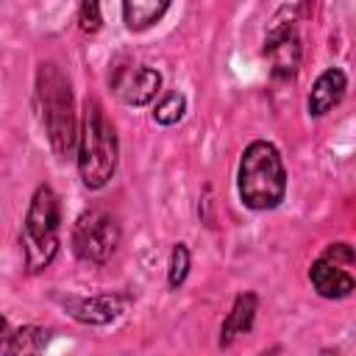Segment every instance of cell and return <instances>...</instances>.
<instances>
[{"mask_svg": "<svg viewBox=\"0 0 356 356\" xmlns=\"http://www.w3.org/2000/svg\"><path fill=\"white\" fill-rule=\"evenodd\" d=\"M286 170L281 153L270 142H250L239 161V197L248 209L267 211L284 200Z\"/></svg>", "mask_w": 356, "mask_h": 356, "instance_id": "cell-1", "label": "cell"}, {"mask_svg": "<svg viewBox=\"0 0 356 356\" xmlns=\"http://www.w3.org/2000/svg\"><path fill=\"white\" fill-rule=\"evenodd\" d=\"M117 170V134L100 103L86 100L81 136H78V172L83 186L100 189Z\"/></svg>", "mask_w": 356, "mask_h": 356, "instance_id": "cell-2", "label": "cell"}, {"mask_svg": "<svg viewBox=\"0 0 356 356\" xmlns=\"http://www.w3.org/2000/svg\"><path fill=\"white\" fill-rule=\"evenodd\" d=\"M36 97L42 108V122L47 131V139L58 156H70L78 134H75V108H72V92L70 81L56 64H42L36 72Z\"/></svg>", "mask_w": 356, "mask_h": 356, "instance_id": "cell-3", "label": "cell"}, {"mask_svg": "<svg viewBox=\"0 0 356 356\" xmlns=\"http://www.w3.org/2000/svg\"><path fill=\"white\" fill-rule=\"evenodd\" d=\"M58 197L50 186H39L31 197L25 225H22V250H25V264L31 273L44 270L56 250H58Z\"/></svg>", "mask_w": 356, "mask_h": 356, "instance_id": "cell-4", "label": "cell"}, {"mask_svg": "<svg viewBox=\"0 0 356 356\" xmlns=\"http://www.w3.org/2000/svg\"><path fill=\"white\" fill-rule=\"evenodd\" d=\"M120 245V225L117 220L103 209L83 211L72 225V250L78 259L103 264L111 259V253Z\"/></svg>", "mask_w": 356, "mask_h": 356, "instance_id": "cell-5", "label": "cell"}, {"mask_svg": "<svg viewBox=\"0 0 356 356\" xmlns=\"http://www.w3.org/2000/svg\"><path fill=\"white\" fill-rule=\"evenodd\" d=\"M264 56L270 61L273 78H292L300 67V36L292 25V19H281V14L273 19L267 39H264Z\"/></svg>", "mask_w": 356, "mask_h": 356, "instance_id": "cell-6", "label": "cell"}, {"mask_svg": "<svg viewBox=\"0 0 356 356\" xmlns=\"http://www.w3.org/2000/svg\"><path fill=\"white\" fill-rule=\"evenodd\" d=\"M114 86H117V95L128 106H145L156 97L161 86V75L153 67H128L117 75Z\"/></svg>", "mask_w": 356, "mask_h": 356, "instance_id": "cell-7", "label": "cell"}, {"mask_svg": "<svg viewBox=\"0 0 356 356\" xmlns=\"http://www.w3.org/2000/svg\"><path fill=\"white\" fill-rule=\"evenodd\" d=\"M67 312L86 325H106L122 312V298L117 295H95V298H70L64 300Z\"/></svg>", "mask_w": 356, "mask_h": 356, "instance_id": "cell-8", "label": "cell"}, {"mask_svg": "<svg viewBox=\"0 0 356 356\" xmlns=\"http://www.w3.org/2000/svg\"><path fill=\"white\" fill-rule=\"evenodd\" d=\"M309 278H312V286L317 289V295L328 298V300H339V298H348L356 286L353 275L345 273L339 264L328 261V259H317L309 270Z\"/></svg>", "mask_w": 356, "mask_h": 356, "instance_id": "cell-9", "label": "cell"}, {"mask_svg": "<svg viewBox=\"0 0 356 356\" xmlns=\"http://www.w3.org/2000/svg\"><path fill=\"white\" fill-rule=\"evenodd\" d=\"M345 89H348V78H345L342 70L331 67V70L320 72L314 86H312V95H309V114L312 117L328 114L345 97Z\"/></svg>", "mask_w": 356, "mask_h": 356, "instance_id": "cell-10", "label": "cell"}, {"mask_svg": "<svg viewBox=\"0 0 356 356\" xmlns=\"http://www.w3.org/2000/svg\"><path fill=\"white\" fill-rule=\"evenodd\" d=\"M47 345V331L36 325H19L8 328V320H3V350L0 356H39Z\"/></svg>", "mask_w": 356, "mask_h": 356, "instance_id": "cell-11", "label": "cell"}, {"mask_svg": "<svg viewBox=\"0 0 356 356\" xmlns=\"http://www.w3.org/2000/svg\"><path fill=\"white\" fill-rule=\"evenodd\" d=\"M256 306H259V300H256V295H250V292H245V295H239V298L234 300L228 317H225L222 325H220V345H222V348H228L236 337H242L245 331H250L253 317H256Z\"/></svg>", "mask_w": 356, "mask_h": 356, "instance_id": "cell-12", "label": "cell"}, {"mask_svg": "<svg viewBox=\"0 0 356 356\" xmlns=\"http://www.w3.org/2000/svg\"><path fill=\"white\" fill-rule=\"evenodd\" d=\"M170 3H153V0H134V3H125L122 6V17H125V25L131 31H145L150 28L153 22H159L164 14H167Z\"/></svg>", "mask_w": 356, "mask_h": 356, "instance_id": "cell-13", "label": "cell"}, {"mask_svg": "<svg viewBox=\"0 0 356 356\" xmlns=\"http://www.w3.org/2000/svg\"><path fill=\"white\" fill-rule=\"evenodd\" d=\"M184 108H186L184 95L172 92V95H167V97L153 108V120H156L159 125H175V122L184 117Z\"/></svg>", "mask_w": 356, "mask_h": 356, "instance_id": "cell-14", "label": "cell"}, {"mask_svg": "<svg viewBox=\"0 0 356 356\" xmlns=\"http://www.w3.org/2000/svg\"><path fill=\"white\" fill-rule=\"evenodd\" d=\"M186 275H189V250H186V245L178 242L170 253V273H167L170 289H178L186 281Z\"/></svg>", "mask_w": 356, "mask_h": 356, "instance_id": "cell-15", "label": "cell"}, {"mask_svg": "<svg viewBox=\"0 0 356 356\" xmlns=\"http://www.w3.org/2000/svg\"><path fill=\"white\" fill-rule=\"evenodd\" d=\"M78 22H81V31H86V33H95V31H100V6L97 3H83L81 6V11H78Z\"/></svg>", "mask_w": 356, "mask_h": 356, "instance_id": "cell-16", "label": "cell"}, {"mask_svg": "<svg viewBox=\"0 0 356 356\" xmlns=\"http://www.w3.org/2000/svg\"><path fill=\"white\" fill-rule=\"evenodd\" d=\"M323 259H328V261H334V264H350V261H356V253H353L345 242H334V245L323 253Z\"/></svg>", "mask_w": 356, "mask_h": 356, "instance_id": "cell-17", "label": "cell"}]
</instances>
